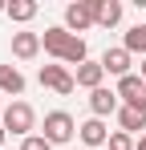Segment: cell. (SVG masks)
<instances>
[{
  "mask_svg": "<svg viewBox=\"0 0 146 150\" xmlns=\"http://www.w3.org/2000/svg\"><path fill=\"white\" fill-rule=\"evenodd\" d=\"M73 134H77V122H73L65 110H53V114H45V130H41V138H45L49 146H61V142H69Z\"/></svg>",
  "mask_w": 146,
  "mask_h": 150,
  "instance_id": "6da1fadb",
  "label": "cell"
},
{
  "mask_svg": "<svg viewBox=\"0 0 146 150\" xmlns=\"http://www.w3.org/2000/svg\"><path fill=\"white\" fill-rule=\"evenodd\" d=\"M0 126H4L8 134H21V138H28V130L37 126V110H33L28 101H12V105L4 110V122H0Z\"/></svg>",
  "mask_w": 146,
  "mask_h": 150,
  "instance_id": "7a4b0ae2",
  "label": "cell"
},
{
  "mask_svg": "<svg viewBox=\"0 0 146 150\" xmlns=\"http://www.w3.org/2000/svg\"><path fill=\"white\" fill-rule=\"evenodd\" d=\"M37 81H41L45 89H53V93H61V98H69L73 89H77V77H73L65 65H41Z\"/></svg>",
  "mask_w": 146,
  "mask_h": 150,
  "instance_id": "3957f363",
  "label": "cell"
},
{
  "mask_svg": "<svg viewBox=\"0 0 146 150\" xmlns=\"http://www.w3.org/2000/svg\"><path fill=\"white\" fill-rule=\"evenodd\" d=\"M118 98L130 105V110H138V114H146V81L138 73H130V77H122L118 81Z\"/></svg>",
  "mask_w": 146,
  "mask_h": 150,
  "instance_id": "277c9868",
  "label": "cell"
},
{
  "mask_svg": "<svg viewBox=\"0 0 146 150\" xmlns=\"http://www.w3.org/2000/svg\"><path fill=\"white\" fill-rule=\"evenodd\" d=\"M89 25H97L94 0H77V4H69V8H65V28H69L73 37H77V33H85Z\"/></svg>",
  "mask_w": 146,
  "mask_h": 150,
  "instance_id": "5b68a950",
  "label": "cell"
},
{
  "mask_svg": "<svg viewBox=\"0 0 146 150\" xmlns=\"http://www.w3.org/2000/svg\"><path fill=\"white\" fill-rule=\"evenodd\" d=\"M118 110H122L118 89H106V85H101V89H94V93H89V114H94V118H101V122H106V118H110V114H118Z\"/></svg>",
  "mask_w": 146,
  "mask_h": 150,
  "instance_id": "8992f818",
  "label": "cell"
},
{
  "mask_svg": "<svg viewBox=\"0 0 146 150\" xmlns=\"http://www.w3.org/2000/svg\"><path fill=\"white\" fill-rule=\"evenodd\" d=\"M110 126L101 122V118H85V122L77 126V138L85 142V146H97V150H106V142H110Z\"/></svg>",
  "mask_w": 146,
  "mask_h": 150,
  "instance_id": "52a82bcc",
  "label": "cell"
},
{
  "mask_svg": "<svg viewBox=\"0 0 146 150\" xmlns=\"http://www.w3.org/2000/svg\"><path fill=\"white\" fill-rule=\"evenodd\" d=\"M69 41H73V33H69L65 25H53V28H45V33H41V49H45L49 57H57V61L65 57Z\"/></svg>",
  "mask_w": 146,
  "mask_h": 150,
  "instance_id": "ba28073f",
  "label": "cell"
},
{
  "mask_svg": "<svg viewBox=\"0 0 146 150\" xmlns=\"http://www.w3.org/2000/svg\"><path fill=\"white\" fill-rule=\"evenodd\" d=\"M41 53V33H12V57L16 61H33Z\"/></svg>",
  "mask_w": 146,
  "mask_h": 150,
  "instance_id": "9c48e42d",
  "label": "cell"
},
{
  "mask_svg": "<svg viewBox=\"0 0 146 150\" xmlns=\"http://www.w3.org/2000/svg\"><path fill=\"white\" fill-rule=\"evenodd\" d=\"M101 69L114 73L118 81H122V77H130V53L122 49V45H118V49H106V53H101Z\"/></svg>",
  "mask_w": 146,
  "mask_h": 150,
  "instance_id": "30bf717a",
  "label": "cell"
},
{
  "mask_svg": "<svg viewBox=\"0 0 146 150\" xmlns=\"http://www.w3.org/2000/svg\"><path fill=\"white\" fill-rule=\"evenodd\" d=\"M77 85H81V89H89V93H94V89H101V81H106V69H101V61H85V65H77Z\"/></svg>",
  "mask_w": 146,
  "mask_h": 150,
  "instance_id": "8fae6325",
  "label": "cell"
},
{
  "mask_svg": "<svg viewBox=\"0 0 146 150\" xmlns=\"http://www.w3.org/2000/svg\"><path fill=\"white\" fill-rule=\"evenodd\" d=\"M0 93H8V98H21L24 93V73L16 65H0Z\"/></svg>",
  "mask_w": 146,
  "mask_h": 150,
  "instance_id": "7c38bea8",
  "label": "cell"
},
{
  "mask_svg": "<svg viewBox=\"0 0 146 150\" xmlns=\"http://www.w3.org/2000/svg\"><path fill=\"white\" fill-rule=\"evenodd\" d=\"M94 16L101 28H114L122 21V0H94Z\"/></svg>",
  "mask_w": 146,
  "mask_h": 150,
  "instance_id": "4fadbf2b",
  "label": "cell"
},
{
  "mask_svg": "<svg viewBox=\"0 0 146 150\" xmlns=\"http://www.w3.org/2000/svg\"><path fill=\"white\" fill-rule=\"evenodd\" d=\"M114 118H118V130H122V134H146V114H138V110L122 105Z\"/></svg>",
  "mask_w": 146,
  "mask_h": 150,
  "instance_id": "5bb4252c",
  "label": "cell"
},
{
  "mask_svg": "<svg viewBox=\"0 0 146 150\" xmlns=\"http://www.w3.org/2000/svg\"><path fill=\"white\" fill-rule=\"evenodd\" d=\"M37 12H41V4H37V0H12L4 16H8V21H16V25H28Z\"/></svg>",
  "mask_w": 146,
  "mask_h": 150,
  "instance_id": "9a60e30c",
  "label": "cell"
},
{
  "mask_svg": "<svg viewBox=\"0 0 146 150\" xmlns=\"http://www.w3.org/2000/svg\"><path fill=\"white\" fill-rule=\"evenodd\" d=\"M122 49L130 53V57H134V53H142V57H146V25L126 28V41H122Z\"/></svg>",
  "mask_w": 146,
  "mask_h": 150,
  "instance_id": "2e32d148",
  "label": "cell"
},
{
  "mask_svg": "<svg viewBox=\"0 0 146 150\" xmlns=\"http://www.w3.org/2000/svg\"><path fill=\"white\" fill-rule=\"evenodd\" d=\"M134 146H138V142H134L130 134H122V130H114L110 142H106V150H134Z\"/></svg>",
  "mask_w": 146,
  "mask_h": 150,
  "instance_id": "e0dca14e",
  "label": "cell"
},
{
  "mask_svg": "<svg viewBox=\"0 0 146 150\" xmlns=\"http://www.w3.org/2000/svg\"><path fill=\"white\" fill-rule=\"evenodd\" d=\"M21 150H53V146H49L41 134H28V138H21Z\"/></svg>",
  "mask_w": 146,
  "mask_h": 150,
  "instance_id": "ac0fdd59",
  "label": "cell"
},
{
  "mask_svg": "<svg viewBox=\"0 0 146 150\" xmlns=\"http://www.w3.org/2000/svg\"><path fill=\"white\" fill-rule=\"evenodd\" d=\"M134 150H146V134H142V138H138V146H134Z\"/></svg>",
  "mask_w": 146,
  "mask_h": 150,
  "instance_id": "d6986e66",
  "label": "cell"
},
{
  "mask_svg": "<svg viewBox=\"0 0 146 150\" xmlns=\"http://www.w3.org/2000/svg\"><path fill=\"white\" fill-rule=\"evenodd\" d=\"M4 138H8V130H4V126H0V146H4Z\"/></svg>",
  "mask_w": 146,
  "mask_h": 150,
  "instance_id": "ffe728a7",
  "label": "cell"
},
{
  "mask_svg": "<svg viewBox=\"0 0 146 150\" xmlns=\"http://www.w3.org/2000/svg\"><path fill=\"white\" fill-rule=\"evenodd\" d=\"M142 81H146V57H142Z\"/></svg>",
  "mask_w": 146,
  "mask_h": 150,
  "instance_id": "44dd1931",
  "label": "cell"
},
{
  "mask_svg": "<svg viewBox=\"0 0 146 150\" xmlns=\"http://www.w3.org/2000/svg\"><path fill=\"white\" fill-rule=\"evenodd\" d=\"M0 12H8V4H0Z\"/></svg>",
  "mask_w": 146,
  "mask_h": 150,
  "instance_id": "7402d4cb",
  "label": "cell"
},
{
  "mask_svg": "<svg viewBox=\"0 0 146 150\" xmlns=\"http://www.w3.org/2000/svg\"><path fill=\"white\" fill-rule=\"evenodd\" d=\"M0 122H4V110H0Z\"/></svg>",
  "mask_w": 146,
  "mask_h": 150,
  "instance_id": "603a6c76",
  "label": "cell"
}]
</instances>
